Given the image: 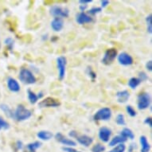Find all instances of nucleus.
Segmentation results:
<instances>
[{"mask_svg":"<svg viewBox=\"0 0 152 152\" xmlns=\"http://www.w3.org/2000/svg\"><path fill=\"white\" fill-rule=\"evenodd\" d=\"M66 64H67V59L64 56H61L57 58V66L58 70V77L61 80H62L65 78V69H66Z\"/></svg>","mask_w":152,"mask_h":152,"instance_id":"nucleus-7","label":"nucleus"},{"mask_svg":"<svg viewBox=\"0 0 152 152\" xmlns=\"http://www.w3.org/2000/svg\"><path fill=\"white\" fill-rule=\"evenodd\" d=\"M27 96H28V100L30 101V104H34L36 103L37 102V100H38V96H37V95H36L34 92H33L32 90H30V88L27 89Z\"/></svg>","mask_w":152,"mask_h":152,"instance_id":"nucleus-23","label":"nucleus"},{"mask_svg":"<svg viewBox=\"0 0 152 152\" xmlns=\"http://www.w3.org/2000/svg\"><path fill=\"white\" fill-rule=\"evenodd\" d=\"M117 60L118 62L124 66H129L133 64V58L131 55L126 52L120 53L117 56Z\"/></svg>","mask_w":152,"mask_h":152,"instance_id":"nucleus-9","label":"nucleus"},{"mask_svg":"<svg viewBox=\"0 0 152 152\" xmlns=\"http://www.w3.org/2000/svg\"><path fill=\"white\" fill-rule=\"evenodd\" d=\"M151 102V95L147 92L140 93L137 97V107L140 110H146L150 107Z\"/></svg>","mask_w":152,"mask_h":152,"instance_id":"nucleus-3","label":"nucleus"},{"mask_svg":"<svg viewBox=\"0 0 152 152\" xmlns=\"http://www.w3.org/2000/svg\"><path fill=\"white\" fill-rule=\"evenodd\" d=\"M120 135H122L123 137L125 138L126 140L129 139V140H133L135 139V134L128 127H124L120 132Z\"/></svg>","mask_w":152,"mask_h":152,"instance_id":"nucleus-21","label":"nucleus"},{"mask_svg":"<svg viewBox=\"0 0 152 152\" xmlns=\"http://www.w3.org/2000/svg\"><path fill=\"white\" fill-rule=\"evenodd\" d=\"M146 68H147V69L150 72H151L152 71V61L151 60L148 61L146 64Z\"/></svg>","mask_w":152,"mask_h":152,"instance_id":"nucleus-37","label":"nucleus"},{"mask_svg":"<svg viewBox=\"0 0 152 152\" xmlns=\"http://www.w3.org/2000/svg\"><path fill=\"white\" fill-rule=\"evenodd\" d=\"M91 3H92V0H80L79 1V3L80 5H87Z\"/></svg>","mask_w":152,"mask_h":152,"instance_id":"nucleus-39","label":"nucleus"},{"mask_svg":"<svg viewBox=\"0 0 152 152\" xmlns=\"http://www.w3.org/2000/svg\"><path fill=\"white\" fill-rule=\"evenodd\" d=\"M32 115V112L26 108L23 105L19 104L15 112V120L17 121H24L30 119Z\"/></svg>","mask_w":152,"mask_h":152,"instance_id":"nucleus-2","label":"nucleus"},{"mask_svg":"<svg viewBox=\"0 0 152 152\" xmlns=\"http://www.w3.org/2000/svg\"><path fill=\"white\" fill-rule=\"evenodd\" d=\"M10 127V125L3 118L0 117V131L1 130H7Z\"/></svg>","mask_w":152,"mask_h":152,"instance_id":"nucleus-31","label":"nucleus"},{"mask_svg":"<svg viewBox=\"0 0 152 152\" xmlns=\"http://www.w3.org/2000/svg\"><path fill=\"white\" fill-rule=\"evenodd\" d=\"M42 147V142L39 141H35L34 142H30L26 145V150L27 152H36L39 147Z\"/></svg>","mask_w":152,"mask_h":152,"instance_id":"nucleus-22","label":"nucleus"},{"mask_svg":"<svg viewBox=\"0 0 152 152\" xmlns=\"http://www.w3.org/2000/svg\"><path fill=\"white\" fill-rule=\"evenodd\" d=\"M55 139L56 140L59 142L61 144L65 145V146H67L69 147H75L77 146V143L76 142H74L73 140H70V139H68L67 137H65V135H63L60 132H58L56 135H55Z\"/></svg>","mask_w":152,"mask_h":152,"instance_id":"nucleus-10","label":"nucleus"},{"mask_svg":"<svg viewBox=\"0 0 152 152\" xmlns=\"http://www.w3.org/2000/svg\"><path fill=\"white\" fill-rule=\"evenodd\" d=\"M126 111H127V114L131 116V117H135L137 115L136 113V111L135 110V108L132 107V105H127L126 107Z\"/></svg>","mask_w":152,"mask_h":152,"instance_id":"nucleus-30","label":"nucleus"},{"mask_svg":"<svg viewBox=\"0 0 152 152\" xmlns=\"http://www.w3.org/2000/svg\"><path fill=\"white\" fill-rule=\"evenodd\" d=\"M15 147L17 148V150H22L23 147V143L20 140H18L16 143H15Z\"/></svg>","mask_w":152,"mask_h":152,"instance_id":"nucleus-36","label":"nucleus"},{"mask_svg":"<svg viewBox=\"0 0 152 152\" xmlns=\"http://www.w3.org/2000/svg\"><path fill=\"white\" fill-rule=\"evenodd\" d=\"M43 96H44V94H43L42 92H40L39 93H38V95H37V96H38V98H39V99H41V98Z\"/></svg>","mask_w":152,"mask_h":152,"instance_id":"nucleus-44","label":"nucleus"},{"mask_svg":"<svg viewBox=\"0 0 152 152\" xmlns=\"http://www.w3.org/2000/svg\"><path fill=\"white\" fill-rule=\"evenodd\" d=\"M7 87L10 91L13 92H18L20 91V85L17 80L12 77H9L7 79Z\"/></svg>","mask_w":152,"mask_h":152,"instance_id":"nucleus-15","label":"nucleus"},{"mask_svg":"<svg viewBox=\"0 0 152 152\" xmlns=\"http://www.w3.org/2000/svg\"><path fill=\"white\" fill-rule=\"evenodd\" d=\"M140 142L141 144V152H149L151 150L147 138L145 135H141L140 138Z\"/></svg>","mask_w":152,"mask_h":152,"instance_id":"nucleus-18","label":"nucleus"},{"mask_svg":"<svg viewBox=\"0 0 152 152\" xmlns=\"http://www.w3.org/2000/svg\"><path fill=\"white\" fill-rule=\"evenodd\" d=\"M0 109L5 113V115L7 117L11 118V119H15V112L7 104H0Z\"/></svg>","mask_w":152,"mask_h":152,"instance_id":"nucleus-19","label":"nucleus"},{"mask_svg":"<svg viewBox=\"0 0 152 152\" xmlns=\"http://www.w3.org/2000/svg\"><path fill=\"white\" fill-rule=\"evenodd\" d=\"M144 124H147V126H149L150 127H152V120L151 117H147L144 120Z\"/></svg>","mask_w":152,"mask_h":152,"instance_id":"nucleus-35","label":"nucleus"},{"mask_svg":"<svg viewBox=\"0 0 152 152\" xmlns=\"http://www.w3.org/2000/svg\"><path fill=\"white\" fill-rule=\"evenodd\" d=\"M50 15L55 18H68L69 15V10L66 7H62L61 6H53L50 9Z\"/></svg>","mask_w":152,"mask_h":152,"instance_id":"nucleus-5","label":"nucleus"},{"mask_svg":"<svg viewBox=\"0 0 152 152\" xmlns=\"http://www.w3.org/2000/svg\"><path fill=\"white\" fill-rule=\"evenodd\" d=\"M58 37H57V36H53V37L51 38V41H52V42H55L56 40H58Z\"/></svg>","mask_w":152,"mask_h":152,"instance_id":"nucleus-45","label":"nucleus"},{"mask_svg":"<svg viewBox=\"0 0 152 152\" xmlns=\"http://www.w3.org/2000/svg\"><path fill=\"white\" fill-rule=\"evenodd\" d=\"M18 78L25 85H34L36 82V77L30 70L23 68L19 72Z\"/></svg>","mask_w":152,"mask_h":152,"instance_id":"nucleus-1","label":"nucleus"},{"mask_svg":"<svg viewBox=\"0 0 152 152\" xmlns=\"http://www.w3.org/2000/svg\"><path fill=\"white\" fill-rule=\"evenodd\" d=\"M61 105L60 101L53 97H46L38 104V107H57Z\"/></svg>","mask_w":152,"mask_h":152,"instance_id":"nucleus-8","label":"nucleus"},{"mask_svg":"<svg viewBox=\"0 0 152 152\" xmlns=\"http://www.w3.org/2000/svg\"><path fill=\"white\" fill-rule=\"evenodd\" d=\"M130 92L127 90H122L119 91L116 93V100L120 104H125L128 101L130 98Z\"/></svg>","mask_w":152,"mask_h":152,"instance_id":"nucleus-13","label":"nucleus"},{"mask_svg":"<svg viewBox=\"0 0 152 152\" xmlns=\"http://www.w3.org/2000/svg\"><path fill=\"white\" fill-rule=\"evenodd\" d=\"M115 122H116V124L118 125H120V126H124V125H126L124 115H123V114H118L117 116H116V119H115Z\"/></svg>","mask_w":152,"mask_h":152,"instance_id":"nucleus-27","label":"nucleus"},{"mask_svg":"<svg viewBox=\"0 0 152 152\" xmlns=\"http://www.w3.org/2000/svg\"><path fill=\"white\" fill-rule=\"evenodd\" d=\"M69 135L72 138H77V136L78 135L77 132H76V131H71V132L69 133Z\"/></svg>","mask_w":152,"mask_h":152,"instance_id":"nucleus-42","label":"nucleus"},{"mask_svg":"<svg viewBox=\"0 0 152 152\" xmlns=\"http://www.w3.org/2000/svg\"><path fill=\"white\" fill-rule=\"evenodd\" d=\"M141 84V81L138 77H132L128 80L127 85L129 86L132 89H135L139 85Z\"/></svg>","mask_w":152,"mask_h":152,"instance_id":"nucleus-24","label":"nucleus"},{"mask_svg":"<svg viewBox=\"0 0 152 152\" xmlns=\"http://www.w3.org/2000/svg\"><path fill=\"white\" fill-rule=\"evenodd\" d=\"M62 150L65 152H75L76 151H77V150H75V149H73V148H72V147H63Z\"/></svg>","mask_w":152,"mask_h":152,"instance_id":"nucleus-41","label":"nucleus"},{"mask_svg":"<svg viewBox=\"0 0 152 152\" xmlns=\"http://www.w3.org/2000/svg\"><path fill=\"white\" fill-rule=\"evenodd\" d=\"M136 147H137V146H136V144H135V143H132V144L129 146V148H128V151L133 152L134 151H135V149H136Z\"/></svg>","mask_w":152,"mask_h":152,"instance_id":"nucleus-40","label":"nucleus"},{"mask_svg":"<svg viewBox=\"0 0 152 152\" xmlns=\"http://www.w3.org/2000/svg\"><path fill=\"white\" fill-rule=\"evenodd\" d=\"M87 7H88V5H80L79 9H80V10L81 11V12H84V11L87 9Z\"/></svg>","mask_w":152,"mask_h":152,"instance_id":"nucleus-43","label":"nucleus"},{"mask_svg":"<svg viewBox=\"0 0 152 152\" xmlns=\"http://www.w3.org/2000/svg\"><path fill=\"white\" fill-rule=\"evenodd\" d=\"M0 48H1V42H0Z\"/></svg>","mask_w":152,"mask_h":152,"instance_id":"nucleus-46","label":"nucleus"},{"mask_svg":"<svg viewBox=\"0 0 152 152\" xmlns=\"http://www.w3.org/2000/svg\"><path fill=\"white\" fill-rule=\"evenodd\" d=\"M77 140L80 145L85 147H88L93 142V139L87 135H80L77 136Z\"/></svg>","mask_w":152,"mask_h":152,"instance_id":"nucleus-14","label":"nucleus"},{"mask_svg":"<svg viewBox=\"0 0 152 152\" xmlns=\"http://www.w3.org/2000/svg\"><path fill=\"white\" fill-rule=\"evenodd\" d=\"M37 137L41 140L48 141L53 137V134L49 131H40L37 133Z\"/></svg>","mask_w":152,"mask_h":152,"instance_id":"nucleus-17","label":"nucleus"},{"mask_svg":"<svg viewBox=\"0 0 152 152\" xmlns=\"http://www.w3.org/2000/svg\"><path fill=\"white\" fill-rule=\"evenodd\" d=\"M106 147L100 143H96L92 147V152H104L105 151Z\"/></svg>","mask_w":152,"mask_h":152,"instance_id":"nucleus-26","label":"nucleus"},{"mask_svg":"<svg viewBox=\"0 0 152 152\" xmlns=\"http://www.w3.org/2000/svg\"><path fill=\"white\" fill-rule=\"evenodd\" d=\"M146 23H147V30L149 34L152 33V15L150 14L146 17Z\"/></svg>","mask_w":152,"mask_h":152,"instance_id":"nucleus-25","label":"nucleus"},{"mask_svg":"<svg viewBox=\"0 0 152 152\" xmlns=\"http://www.w3.org/2000/svg\"><path fill=\"white\" fill-rule=\"evenodd\" d=\"M100 3H101V8H105L109 5L110 2L109 1H107V0H102Z\"/></svg>","mask_w":152,"mask_h":152,"instance_id":"nucleus-38","label":"nucleus"},{"mask_svg":"<svg viewBox=\"0 0 152 152\" xmlns=\"http://www.w3.org/2000/svg\"><path fill=\"white\" fill-rule=\"evenodd\" d=\"M4 43L6 45H7L8 49L10 50H12L15 45V41L13 39L12 37H7L5 40H4Z\"/></svg>","mask_w":152,"mask_h":152,"instance_id":"nucleus-28","label":"nucleus"},{"mask_svg":"<svg viewBox=\"0 0 152 152\" xmlns=\"http://www.w3.org/2000/svg\"><path fill=\"white\" fill-rule=\"evenodd\" d=\"M100 140L104 142H107L109 141L111 135H112V130L107 127H100L98 133Z\"/></svg>","mask_w":152,"mask_h":152,"instance_id":"nucleus-11","label":"nucleus"},{"mask_svg":"<svg viewBox=\"0 0 152 152\" xmlns=\"http://www.w3.org/2000/svg\"><path fill=\"white\" fill-rule=\"evenodd\" d=\"M112 117V110L109 107H102L93 115L95 121H107Z\"/></svg>","mask_w":152,"mask_h":152,"instance_id":"nucleus-4","label":"nucleus"},{"mask_svg":"<svg viewBox=\"0 0 152 152\" xmlns=\"http://www.w3.org/2000/svg\"><path fill=\"white\" fill-rule=\"evenodd\" d=\"M125 150H126V146H125V144L124 143H121V144L115 146L113 149L111 150L108 152H124Z\"/></svg>","mask_w":152,"mask_h":152,"instance_id":"nucleus-29","label":"nucleus"},{"mask_svg":"<svg viewBox=\"0 0 152 152\" xmlns=\"http://www.w3.org/2000/svg\"><path fill=\"white\" fill-rule=\"evenodd\" d=\"M127 140H126L125 138H124L122 135H116L115 137H113L112 140L109 142L110 147H115L116 145L121 144V143H124Z\"/></svg>","mask_w":152,"mask_h":152,"instance_id":"nucleus-20","label":"nucleus"},{"mask_svg":"<svg viewBox=\"0 0 152 152\" xmlns=\"http://www.w3.org/2000/svg\"><path fill=\"white\" fill-rule=\"evenodd\" d=\"M77 23L80 25H84L86 23H90L92 22V18L90 15H87L85 12H80L77 15Z\"/></svg>","mask_w":152,"mask_h":152,"instance_id":"nucleus-12","label":"nucleus"},{"mask_svg":"<svg viewBox=\"0 0 152 152\" xmlns=\"http://www.w3.org/2000/svg\"><path fill=\"white\" fill-rule=\"evenodd\" d=\"M139 79L140 80V81H146V80H148V76L145 72H139Z\"/></svg>","mask_w":152,"mask_h":152,"instance_id":"nucleus-34","label":"nucleus"},{"mask_svg":"<svg viewBox=\"0 0 152 152\" xmlns=\"http://www.w3.org/2000/svg\"><path fill=\"white\" fill-rule=\"evenodd\" d=\"M75 152H80V151H75Z\"/></svg>","mask_w":152,"mask_h":152,"instance_id":"nucleus-47","label":"nucleus"},{"mask_svg":"<svg viewBox=\"0 0 152 152\" xmlns=\"http://www.w3.org/2000/svg\"><path fill=\"white\" fill-rule=\"evenodd\" d=\"M51 27L56 32H59L64 27V22L61 18H54L51 22Z\"/></svg>","mask_w":152,"mask_h":152,"instance_id":"nucleus-16","label":"nucleus"},{"mask_svg":"<svg viewBox=\"0 0 152 152\" xmlns=\"http://www.w3.org/2000/svg\"><path fill=\"white\" fill-rule=\"evenodd\" d=\"M86 72H87V74L89 76V77L92 79V81H94L95 79L96 78V73L92 70V69L91 67H88L87 70H86Z\"/></svg>","mask_w":152,"mask_h":152,"instance_id":"nucleus-32","label":"nucleus"},{"mask_svg":"<svg viewBox=\"0 0 152 152\" xmlns=\"http://www.w3.org/2000/svg\"><path fill=\"white\" fill-rule=\"evenodd\" d=\"M101 11H102V8L96 7L91 8L88 12V14L91 15H96V14H98V13L101 12Z\"/></svg>","mask_w":152,"mask_h":152,"instance_id":"nucleus-33","label":"nucleus"},{"mask_svg":"<svg viewBox=\"0 0 152 152\" xmlns=\"http://www.w3.org/2000/svg\"><path fill=\"white\" fill-rule=\"evenodd\" d=\"M116 57H117V50L115 48H110L105 51L101 62L105 65H109L114 61Z\"/></svg>","mask_w":152,"mask_h":152,"instance_id":"nucleus-6","label":"nucleus"}]
</instances>
